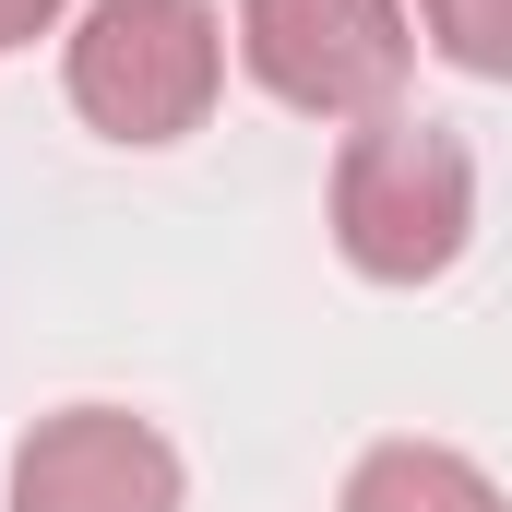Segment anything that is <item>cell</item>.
<instances>
[{"label": "cell", "instance_id": "obj_1", "mask_svg": "<svg viewBox=\"0 0 512 512\" xmlns=\"http://www.w3.org/2000/svg\"><path fill=\"white\" fill-rule=\"evenodd\" d=\"M465 239H477V155L441 120L382 108V120L346 131V155H334V251L370 286H429V274L465 262Z\"/></svg>", "mask_w": 512, "mask_h": 512}, {"label": "cell", "instance_id": "obj_2", "mask_svg": "<svg viewBox=\"0 0 512 512\" xmlns=\"http://www.w3.org/2000/svg\"><path fill=\"white\" fill-rule=\"evenodd\" d=\"M60 84H72L84 131H108V143H179V131L215 120L227 12L215 0H84Z\"/></svg>", "mask_w": 512, "mask_h": 512}, {"label": "cell", "instance_id": "obj_3", "mask_svg": "<svg viewBox=\"0 0 512 512\" xmlns=\"http://www.w3.org/2000/svg\"><path fill=\"white\" fill-rule=\"evenodd\" d=\"M239 60L298 120H382L417 60L405 0H239Z\"/></svg>", "mask_w": 512, "mask_h": 512}, {"label": "cell", "instance_id": "obj_4", "mask_svg": "<svg viewBox=\"0 0 512 512\" xmlns=\"http://www.w3.org/2000/svg\"><path fill=\"white\" fill-rule=\"evenodd\" d=\"M12 512H179V453L131 405H60L12 441Z\"/></svg>", "mask_w": 512, "mask_h": 512}, {"label": "cell", "instance_id": "obj_5", "mask_svg": "<svg viewBox=\"0 0 512 512\" xmlns=\"http://www.w3.org/2000/svg\"><path fill=\"white\" fill-rule=\"evenodd\" d=\"M334 512H512L453 441H370L346 465V501Z\"/></svg>", "mask_w": 512, "mask_h": 512}, {"label": "cell", "instance_id": "obj_6", "mask_svg": "<svg viewBox=\"0 0 512 512\" xmlns=\"http://www.w3.org/2000/svg\"><path fill=\"white\" fill-rule=\"evenodd\" d=\"M417 36L477 72V84H512V0H417Z\"/></svg>", "mask_w": 512, "mask_h": 512}, {"label": "cell", "instance_id": "obj_7", "mask_svg": "<svg viewBox=\"0 0 512 512\" xmlns=\"http://www.w3.org/2000/svg\"><path fill=\"white\" fill-rule=\"evenodd\" d=\"M72 0H0V48H24V36H48Z\"/></svg>", "mask_w": 512, "mask_h": 512}]
</instances>
